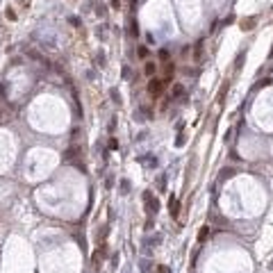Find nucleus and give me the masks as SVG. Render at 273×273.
Returning a JSON list of instances; mask_svg holds the SVG:
<instances>
[{
	"mask_svg": "<svg viewBox=\"0 0 273 273\" xmlns=\"http://www.w3.org/2000/svg\"><path fill=\"white\" fill-rule=\"evenodd\" d=\"M164 80H159V78H153V80H150V82H148V91H150V94H153V96H159L162 94V89H164Z\"/></svg>",
	"mask_w": 273,
	"mask_h": 273,
	"instance_id": "1",
	"label": "nucleus"
},
{
	"mask_svg": "<svg viewBox=\"0 0 273 273\" xmlns=\"http://www.w3.org/2000/svg\"><path fill=\"white\" fill-rule=\"evenodd\" d=\"M143 203H146V207H148V212H150V214L159 210V203H157V200H153V196H150V191H146V194H143Z\"/></svg>",
	"mask_w": 273,
	"mask_h": 273,
	"instance_id": "2",
	"label": "nucleus"
},
{
	"mask_svg": "<svg viewBox=\"0 0 273 273\" xmlns=\"http://www.w3.org/2000/svg\"><path fill=\"white\" fill-rule=\"evenodd\" d=\"M168 212H171V216H173V219L180 214V203H178L175 198H171V203H168Z\"/></svg>",
	"mask_w": 273,
	"mask_h": 273,
	"instance_id": "3",
	"label": "nucleus"
},
{
	"mask_svg": "<svg viewBox=\"0 0 273 273\" xmlns=\"http://www.w3.org/2000/svg\"><path fill=\"white\" fill-rule=\"evenodd\" d=\"M253 25H255V18H248L241 23V30H253Z\"/></svg>",
	"mask_w": 273,
	"mask_h": 273,
	"instance_id": "4",
	"label": "nucleus"
},
{
	"mask_svg": "<svg viewBox=\"0 0 273 273\" xmlns=\"http://www.w3.org/2000/svg\"><path fill=\"white\" fill-rule=\"evenodd\" d=\"M155 71H157V64H153V62H148V64H146V75H153Z\"/></svg>",
	"mask_w": 273,
	"mask_h": 273,
	"instance_id": "5",
	"label": "nucleus"
},
{
	"mask_svg": "<svg viewBox=\"0 0 273 273\" xmlns=\"http://www.w3.org/2000/svg\"><path fill=\"white\" fill-rule=\"evenodd\" d=\"M109 96H112V100H114V102H121V94H118L116 89H109Z\"/></svg>",
	"mask_w": 273,
	"mask_h": 273,
	"instance_id": "6",
	"label": "nucleus"
},
{
	"mask_svg": "<svg viewBox=\"0 0 273 273\" xmlns=\"http://www.w3.org/2000/svg\"><path fill=\"white\" fill-rule=\"evenodd\" d=\"M75 153H78V148H68V150H66V155H64V159H73V157H75Z\"/></svg>",
	"mask_w": 273,
	"mask_h": 273,
	"instance_id": "7",
	"label": "nucleus"
},
{
	"mask_svg": "<svg viewBox=\"0 0 273 273\" xmlns=\"http://www.w3.org/2000/svg\"><path fill=\"white\" fill-rule=\"evenodd\" d=\"M207 235H210V228H203V230H200V235H198V241H205V239H207Z\"/></svg>",
	"mask_w": 273,
	"mask_h": 273,
	"instance_id": "8",
	"label": "nucleus"
},
{
	"mask_svg": "<svg viewBox=\"0 0 273 273\" xmlns=\"http://www.w3.org/2000/svg\"><path fill=\"white\" fill-rule=\"evenodd\" d=\"M173 94H175V96H182V94H184V89L178 84V86H173Z\"/></svg>",
	"mask_w": 273,
	"mask_h": 273,
	"instance_id": "9",
	"label": "nucleus"
},
{
	"mask_svg": "<svg viewBox=\"0 0 273 273\" xmlns=\"http://www.w3.org/2000/svg\"><path fill=\"white\" fill-rule=\"evenodd\" d=\"M109 148H118V141H116V139H109Z\"/></svg>",
	"mask_w": 273,
	"mask_h": 273,
	"instance_id": "10",
	"label": "nucleus"
},
{
	"mask_svg": "<svg viewBox=\"0 0 273 273\" xmlns=\"http://www.w3.org/2000/svg\"><path fill=\"white\" fill-rule=\"evenodd\" d=\"M68 23H71V25H80V21L75 18V16H71V18H68Z\"/></svg>",
	"mask_w": 273,
	"mask_h": 273,
	"instance_id": "11",
	"label": "nucleus"
},
{
	"mask_svg": "<svg viewBox=\"0 0 273 273\" xmlns=\"http://www.w3.org/2000/svg\"><path fill=\"white\" fill-rule=\"evenodd\" d=\"M159 273H171V271H168L166 266H159Z\"/></svg>",
	"mask_w": 273,
	"mask_h": 273,
	"instance_id": "12",
	"label": "nucleus"
}]
</instances>
